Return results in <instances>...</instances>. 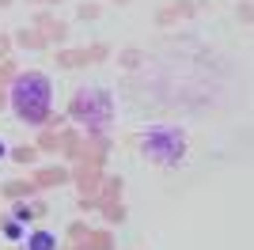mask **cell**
<instances>
[{"label":"cell","instance_id":"obj_1","mask_svg":"<svg viewBox=\"0 0 254 250\" xmlns=\"http://www.w3.org/2000/svg\"><path fill=\"white\" fill-rule=\"evenodd\" d=\"M8 103H11V114L19 118L23 125H42L53 110V83L50 76L42 72H23L11 80V91H8Z\"/></svg>","mask_w":254,"mask_h":250},{"label":"cell","instance_id":"obj_2","mask_svg":"<svg viewBox=\"0 0 254 250\" xmlns=\"http://www.w3.org/2000/svg\"><path fill=\"white\" fill-rule=\"evenodd\" d=\"M144 152H148L152 159H163V163H171V159L182 156V148H186V136H182V129H175V125H156L152 133H144Z\"/></svg>","mask_w":254,"mask_h":250},{"label":"cell","instance_id":"obj_3","mask_svg":"<svg viewBox=\"0 0 254 250\" xmlns=\"http://www.w3.org/2000/svg\"><path fill=\"white\" fill-rule=\"evenodd\" d=\"M76 118L87 122L91 129H103L106 118H110V99L99 91H80L76 95Z\"/></svg>","mask_w":254,"mask_h":250},{"label":"cell","instance_id":"obj_4","mask_svg":"<svg viewBox=\"0 0 254 250\" xmlns=\"http://www.w3.org/2000/svg\"><path fill=\"white\" fill-rule=\"evenodd\" d=\"M27 250H57V235L53 231H34V235H27Z\"/></svg>","mask_w":254,"mask_h":250},{"label":"cell","instance_id":"obj_5","mask_svg":"<svg viewBox=\"0 0 254 250\" xmlns=\"http://www.w3.org/2000/svg\"><path fill=\"white\" fill-rule=\"evenodd\" d=\"M4 235H8L11 243H19V239H23V228H19V220H11V224H4Z\"/></svg>","mask_w":254,"mask_h":250},{"label":"cell","instance_id":"obj_6","mask_svg":"<svg viewBox=\"0 0 254 250\" xmlns=\"http://www.w3.org/2000/svg\"><path fill=\"white\" fill-rule=\"evenodd\" d=\"M4 156H8V144H4V140H0V159H4Z\"/></svg>","mask_w":254,"mask_h":250}]
</instances>
